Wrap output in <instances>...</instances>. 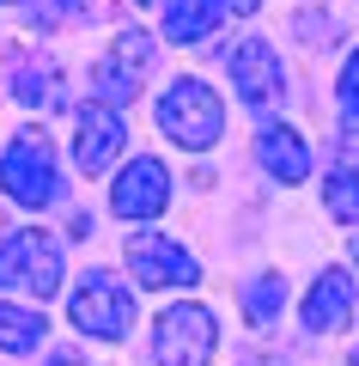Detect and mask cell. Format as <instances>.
<instances>
[{
	"label": "cell",
	"instance_id": "1",
	"mask_svg": "<svg viewBox=\"0 0 359 366\" xmlns=\"http://www.w3.org/2000/svg\"><path fill=\"white\" fill-rule=\"evenodd\" d=\"M0 189L19 202V208H49L61 196V171H55V141L31 122L13 134V147L0 153Z\"/></svg>",
	"mask_w": 359,
	"mask_h": 366
},
{
	"label": "cell",
	"instance_id": "2",
	"mask_svg": "<svg viewBox=\"0 0 359 366\" xmlns=\"http://www.w3.org/2000/svg\"><path fill=\"white\" fill-rule=\"evenodd\" d=\"M158 129L177 147H189V153H207V147L226 134V104H219V92L207 86V79H177V86L158 98Z\"/></svg>",
	"mask_w": 359,
	"mask_h": 366
},
{
	"label": "cell",
	"instance_id": "3",
	"mask_svg": "<svg viewBox=\"0 0 359 366\" xmlns=\"http://www.w3.org/2000/svg\"><path fill=\"white\" fill-rule=\"evenodd\" d=\"M0 293H31V300H55L61 293V244L37 226L0 238Z\"/></svg>",
	"mask_w": 359,
	"mask_h": 366
},
{
	"label": "cell",
	"instance_id": "4",
	"mask_svg": "<svg viewBox=\"0 0 359 366\" xmlns=\"http://www.w3.org/2000/svg\"><path fill=\"white\" fill-rule=\"evenodd\" d=\"M219 348V324L207 305H165L153 324V360L158 366H207Z\"/></svg>",
	"mask_w": 359,
	"mask_h": 366
},
{
	"label": "cell",
	"instance_id": "5",
	"mask_svg": "<svg viewBox=\"0 0 359 366\" xmlns=\"http://www.w3.org/2000/svg\"><path fill=\"white\" fill-rule=\"evenodd\" d=\"M67 317H74L79 336H98V342H122L134 330V300L128 287L116 281V274L91 269L86 281L74 287V300H67Z\"/></svg>",
	"mask_w": 359,
	"mask_h": 366
},
{
	"label": "cell",
	"instance_id": "6",
	"mask_svg": "<svg viewBox=\"0 0 359 366\" xmlns=\"http://www.w3.org/2000/svg\"><path fill=\"white\" fill-rule=\"evenodd\" d=\"M153 55H158V43L146 37V31H122V37L110 43V55H103L98 67H91V86H98V98L103 104H134L141 98V86H146V67H153Z\"/></svg>",
	"mask_w": 359,
	"mask_h": 366
},
{
	"label": "cell",
	"instance_id": "7",
	"mask_svg": "<svg viewBox=\"0 0 359 366\" xmlns=\"http://www.w3.org/2000/svg\"><path fill=\"white\" fill-rule=\"evenodd\" d=\"M165 202H171L165 159L141 153V159H128V165L116 171V183H110V214H116V220H158Z\"/></svg>",
	"mask_w": 359,
	"mask_h": 366
},
{
	"label": "cell",
	"instance_id": "8",
	"mask_svg": "<svg viewBox=\"0 0 359 366\" xmlns=\"http://www.w3.org/2000/svg\"><path fill=\"white\" fill-rule=\"evenodd\" d=\"M128 269L141 287H195V257L165 232H134L128 238Z\"/></svg>",
	"mask_w": 359,
	"mask_h": 366
},
{
	"label": "cell",
	"instance_id": "9",
	"mask_svg": "<svg viewBox=\"0 0 359 366\" xmlns=\"http://www.w3.org/2000/svg\"><path fill=\"white\" fill-rule=\"evenodd\" d=\"M231 86L250 110H274L286 98V74H280V55L268 49L262 37H244L231 49Z\"/></svg>",
	"mask_w": 359,
	"mask_h": 366
},
{
	"label": "cell",
	"instance_id": "10",
	"mask_svg": "<svg viewBox=\"0 0 359 366\" xmlns=\"http://www.w3.org/2000/svg\"><path fill=\"white\" fill-rule=\"evenodd\" d=\"M122 141H128V129H122V117H116L110 104H79V134H74V159L86 177H98L103 165H110L116 153H122Z\"/></svg>",
	"mask_w": 359,
	"mask_h": 366
},
{
	"label": "cell",
	"instance_id": "11",
	"mask_svg": "<svg viewBox=\"0 0 359 366\" xmlns=\"http://www.w3.org/2000/svg\"><path fill=\"white\" fill-rule=\"evenodd\" d=\"M256 165L274 183H305L310 177V147L293 122H262L256 129Z\"/></svg>",
	"mask_w": 359,
	"mask_h": 366
},
{
	"label": "cell",
	"instance_id": "12",
	"mask_svg": "<svg viewBox=\"0 0 359 366\" xmlns=\"http://www.w3.org/2000/svg\"><path fill=\"white\" fill-rule=\"evenodd\" d=\"M347 317H353V274L347 269H323L317 287H310L305 305H298V324H305L310 336H323V330H347Z\"/></svg>",
	"mask_w": 359,
	"mask_h": 366
},
{
	"label": "cell",
	"instance_id": "13",
	"mask_svg": "<svg viewBox=\"0 0 359 366\" xmlns=\"http://www.w3.org/2000/svg\"><path fill=\"white\" fill-rule=\"evenodd\" d=\"M226 13V0H165V43H207Z\"/></svg>",
	"mask_w": 359,
	"mask_h": 366
},
{
	"label": "cell",
	"instance_id": "14",
	"mask_svg": "<svg viewBox=\"0 0 359 366\" xmlns=\"http://www.w3.org/2000/svg\"><path fill=\"white\" fill-rule=\"evenodd\" d=\"M280 300H286V274H280V269H262L256 281L238 287V305H244V317H250L256 330H268L274 317H280Z\"/></svg>",
	"mask_w": 359,
	"mask_h": 366
},
{
	"label": "cell",
	"instance_id": "15",
	"mask_svg": "<svg viewBox=\"0 0 359 366\" xmlns=\"http://www.w3.org/2000/svg\"><path fill=\"white\" fill-rule=\"evenodd\" d=\"M43 336H49V317H37V312H25V305H6V300H0V354H31Z\"/></svg>",
	"mask_w": 359,
	"mask_h": 366
},
{
	"label": "cell",
	"instance_id": "16",
	"mask_svg": "<svg viewBox=\"0 0 359 366\" xmlns=\"http://www.w3.org/2000/svg\"><path fill=\"white\" fill-rule=\"evenodd\" d=\"M323 208L335 220H359V159H341V165L323 177Z\"/></svg>",
	"mask_w": 359,
	"mask_h": 366
},
{
	"label": "cell",
	"instance_id": "17",
	"mask_svg": "<svg viewBox=\"0 0 359 366\" xmlns=\"http://www.w3.org/2000/svg\"><path fill=\"white\" fill-rule=\"evenodd\" d=\"M13 92H19V104H61V86H55V74H49L43 61H25V67H19Z\"/></svg>",
	"mask_w": 359,
	"mask_h": 366
},
{
	"label": "cell",
	"instance_id": "18",
	"mask_svg": "<svg viewBox=\"0 0 359 366\" xmlns=\"http://www.w3.org/2000/svg\"><path fill=\"white\" fill-rule=\"evenodd\" d=\"M341 110L359 117V49L347 55V67H341Z\"/></svg>",
	"mask_w": 359,
	"mask_h": 366
},
{
	"label": "cell",
	"instance_id": "19",
	"mask_svg": "<svg viewBox=\"0 0 359 366\" xmlns=\"http://www.w3.org/2000/svg\"><path fill=\"white\" fill-rule=\"evenodd\" d=\"M110 0H55V13H67V19H98Z\"/></svg>",
	"mask_w": 359,
	"mask_h": 366
},
{
	"label": "cell",
	"instance_id": "20",
	"mask_svg": "<svg viewBox=\"0 0 359 366\" xmlns=\"http://www.w3.org/2000/svg\"><path fill=\"white\" fill-rule=\"evenodd\" d=\"M226 6H231V13H256L262 0H226Z\"/></svg>",
	"mask_w": 359,
	"mask_h": 366
},
{
	"label": "cell",
	"instance_id": "21",
	"mask_svg": "<svg viewBox=\"0 0 359 366\" xmlns=\"http://www.w3.org/2000/svg\"><path fill=\"white\" fill-rule=\"evenodd\" d=\"M49 366H79V354H49Z\"/></svg>",
	"mask_w": 359,
	"mask_h": 366
},
{
	"label": "cell",
	"instance_id": "22",
	"mask_svg": "<svg viewBox=\"0 0 359 366\" xmlns=\"http://www.w3.org/2000/svg\"><path fill=\"white\" fill-rule=\"evenodd\" d=\"M141 6H158V0H141Z\"/></svg>",
	"mask_w": 359,
	"mask_h": 366
},
{
	"label": "cell",
	"instance_id": "23",
	"mask_svg": "<svg viewBox=\"0 0 359 366\" xmlns=\"http://www.w3.org/2000/svg\"><path fill=\"white\" fill-rule=\"evenodd\" d=\"M353 262H359V244H353Z\"/></svg>",
	"mask_w": 359,
	"mask_h": 366
},
{
	"label": "cell",
	"instance_id": "24",
	"mask_svg": "<svg viewBox=\"0 0 359 366\" xmlns=\"http://www.w3.org/2000/svg\"><path fill=\"white\" fill-rule=\"evenodd\" d=\"M353 366H359V348H353Z\"/></svg>",
	"mask_w": 359,
	"mask_h": 366
},
{
	"label": "cell",
	"instance_id": "25",
	"mask_svg": "<svg viewBox=\"0 0 359 366\" xmlns=\"http://www.w3.org/2000/svg\"><path fill=\"white\" fill-rule=\"evenodd\" d=\"M0 226H6V214H0Z\"/></svg>",
	"mask_w": 359,
	"mask_h": 366
},
{
	"label": "cell",
	"instance_id": "26",
	"mask_svg": "<svg viewBox=\"0 0 359 366\" xmlns=\"http://www.w3.org/2000/svg\"><path fill=\"white\" fill-rule=\"evenodd\" d=\"M6 6H19V0H6Z\"/></svg>",
	"mask_w": 359,
	"mask_h": 366
}]
</instances>
